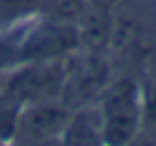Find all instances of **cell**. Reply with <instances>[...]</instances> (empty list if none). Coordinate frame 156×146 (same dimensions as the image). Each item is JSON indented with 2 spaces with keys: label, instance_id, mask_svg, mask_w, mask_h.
Instances as JSON below:
<instances>
[{
  "label": "cell",
  "instance_id": "obj_7",
  "mask_svg": "<svg viewBox=\"0 0 156 146\" xmlns=\"http://www.w3.org/2000/svg\"><path fill=\"white\" fill-rule=\"evenodd\" d=\"M41 2L44 0H0V24H7L12 19L34 12Z\"/></svg>",
  "mask_w": 156,
  "mask_h": 146
},
{
  "label": "cell",
  "instance_id": "obj_3",
  "mask_svg": "<svg viewBox=\"0 0 156 146\" xmlns=\"http://www.w3.org/2000/svg\"><path fill=\"white\" fill-rule=\"evenodd\" d=\"M71 109L56 100L24 105V109L17 114L12 141L15 146H39L49 141H58Z\"/></svg>",
  "mask_w": 156,
  "mask_h": 146
},
{
  "label": "cell",
  "instance_id": "obj_2",
  "mask_svg": "<svg viewBox=\"0 0 156 146\" xmlns=\"http://www.w3.org/2000/svg\"><path fill=\"white\" fill-rule=\"evenodd\" d=\"M63 73L66 68L58 61H27L24 68L10 73L5 97H10L17 107L58 100L63 90Z\"/></svg>",
  "mask_w": 156,
  "mask_h": 146
},
{
  "label": "cell",
  "instance_id": "obj_6",
  "mask_svg": "<svg viewBox=\"0 0 156 146\" xmlns=\"http://www.w3.org/2000/svg\"><path fill=\"white\" fill-rule=\"evenodd\" d=\"M58 146H105L100 112L88 107L71 109L68 122L58 136Z\"/></svg>",
  "mask_w": 156,
  "mask_h": 146
},
{
  "label": "cell",
  "instance_id": "obj_4",
  "mask_svg": "<svg viewBox=\"0 0 156 146\" xmlns=\"http://www.w3.org/2000/svg\"><path fill=\"white\" fill-rule=\"evenodd\" d=\"M110 78H107V66L105 61H100L95 54L83 56L78 63L68 66L66 63V73H63V90L61 97H66V107L68 109H78V107H88V100H93L95 95L100 97L107 88Z\"/></svg>",
  "mask_w": 156,
  "mask_h": 146
},
{
  "label": "cell",
  "instance_id": "obj_5",
  "mask_svg": "<svg viewBox=\"0 0 156 146\" xmlns=\"http://www.w3.org/2000/svg\"><path fill=\"white\" fill-rule=\"evenodd\" d=\"M78 41V34L66 22H46L37 32H29L24 41H20V63L27 61H56L66 51H71Z\"/></svg>",
  "mask_w": 156,
  "mask_h": 146
},
{
  "label": "cell",
  "instance_id": "obj_1",
  "mask_svg": "<svg viewBox=\"0 0 156 146\" xmlns=\"http://www.w3.org/2000/svg\"><path fill=\"white\" fill-rule=\"evenodd\" d=\"M98 112L105 146H127L141 129L144 95L132 78L122 75L107 83L105 92L100 95Z\"/></svg>",
  "mask_w": 156,
  "mask_h": 146
},
{
  "label": "cell",
  "instance_id": "obj_8",
  "mask_svg": "<svg viewBox=\"0 0 156 146\" xmlns=\"http://www.w3.org/2000/svg\"><path fill=\"white\" fill-rule=\"evenodd\" d=\"M17 122V105L10 97H0V144L5 139H12Z\"/></svg>",
  "mask_w": 156,
  "mask_h": 146
}]
</instances>
